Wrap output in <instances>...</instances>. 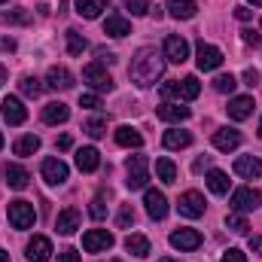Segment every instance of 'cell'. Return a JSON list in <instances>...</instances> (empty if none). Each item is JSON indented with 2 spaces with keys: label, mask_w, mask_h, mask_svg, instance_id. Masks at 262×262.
Instances as JSON below:
<instances>
[{
  "label": "cell",
  "mask_w": 262,
  "mask_h": 262,
  "mask_svg": "<svg viewBox=\"0 0 262 262\" xmlns=\"http://www.w3.org/2000/svg\"><path fill=\"white\" fill-rule=\"evenodd\" d=\"M0 85H6V67L0 64Z\"/></svg>",
  "instance_id": "11a10c76"
},
{
  "label": "cell",
  "mask_w": 262,
  "mask_h": 262,
  "mask_svg": "<svg viewBox=\"0 0 262 262\" xmlns=\"http://www.w3.org/2000/svg\"><path fill=\"white\" fill-rule=\"evenodd\" d=\"M168 149H186L189 143H192V134L189 131H180V128H174V131H165V140H162Z\"/></svg>",
  "instance_id": "f1b7e54d"
},
{
  "label": "cell",
  "mask_w": 262,
  "mask_h": 262,
  "mask_svg": "<svg viewBox=\"0 0 262 262\" xmlns=\"http://www.w3.org/2000/svg\"><path fill=\"white\" fill-rule=\"evenodd\" d=\"M253 107H256V104H253V98H250V95H238V98H232V101H229V107H226V110H229V116H232L235 122H244V119H250V116H253Z\"/></svg>",
  "instance_id": "4fadbf2b"
},
{
  "label": "cell",
  "mask_w": 262,
  "mask_h": 262,
  "mask_svg": "<svg viewBox=\"0 0 262 262\" xmlns=\"http://www.w3.org/2000/svg\"><path fill=\"white\" fill-rule=\"evenodd\" d=\"M226 226H229L232 232H238V235H244V232L250 229V226H247V216H244V213H238V210H232V213L226 216Z\"/></svg>",
  "instance_id": "8d00e7d4"
},
{
  "label": "cell",
  "mask_w": 262,
  "mask_h": 262,
  "mask_svg": "<svg viewBox=\"0 0 262 262\" xmlns=\"http://www.w3.org/2000/svg\"><path fill=\"white\" fill-rule=\"evenodd\" d=\"M156 116L162 122H186L189 119V107H180V104H162L156 110Z\"/></svg>",
  "instance_id": "cb8c5ba5"
},
{
  "label": "cell",
  "mask_w": 262,
  "mask_h": 262,
  "mask_svg": "<svg viewBox=\"0 0 262 262\" xmlns=\"http://www.w3.org/2000/svg\"><path fill=\"white\" fill-rule=\"evenodd\" d=\"M76 168L85 171V174L98 171V168H101V152H98L95 146H82V149L76 152Z\"/></svg>",
  "instance_id": "44dd1931"
},
{
  "label": "cell",
  "mask_w": 262,
  "mask_h": 262,
  "mask_svg": "<svg viewBox=\"0 0 262 262\" xmlns=\"http://www.w3.org/2000/svg\"><path fill=\"white\" fill-rule=\"evenodd\" d=\"M0 262H9V253H6L3 247H0Z\"/></svg>",
  "instance_id": "9f6ffc18"
},
{
  "label": "cell",
  "mask_w": 262,
  "mask_h": 262,
  "mask_svg": "<svg viewBox=\"0 0 262 262\" xmlns=\"http://www.w3.org/2000/svg\"><path fill=\"white\" fill-rule=\"evenodd\" d=\"M67 119H70V107L61 104V101H52V104L43 107V122H46V125H61Z\"/></svg>",
  "instance_id": "7402d4cb"
},
{
  "label": "cell",
  "mask_w": 262,
  "mask_h": 262,
  "mask_svg": "<svg viewBox=\"0 0 262 262\" xmlns=\"http://www.w3.org/2000/svg\"><path fill=\"white\" fill-rule=\"evenodd\" d=\"M259 137H262V119H259Z\"/></svg>",
  "instance_id": "94428289"
},
{
  "label": "cell",
  "mask_w": 262,
  "mask_h": 262,
  "mask_svg": "<svg viewBox=\"0 0 262 262\" xmlns=\"http://www.w3.org/2000/svg\"><path fill=\"white\" fill-rule=\"evenodd\" d=\"M52 241L46 238V235H34L31 241H28V259L31 262H49L52 259Z\"/></svg>",
  "instance_id": "30bf717a"
},
{
  "label": "cell",
  "mask_w": 262,
  "mask_h": 262,
  "mask_svg": "<svg viewBox=\"0 0 262 262\" xmlns=\"http://www.w3.org/2000/svg\"><path fill=\"white\" fill-rule=\"evenodd\" d=\"M207 189L213 192V195H226L229 192V174L226 171H207Z\"/></svg>",
  "instance_id": "4316f807"
},
{
  "label": "cell",
  "mask_w": 262,
  "mask_h": 262,
  "mask_svg": "<svg viewBox=\"0 0 262 262\" xmlns=\"http://www.w3.org/2000/svg\"><path fill=\"white\" fill-rule=\"evenodd\" d=\"M259 34H253V31H244V43H250V46H259Z\"/></svg>",
  "instance_id": "681fc988"
},
{
  "label": "cell",
  "mask_w": 262,
  "mask_h": 262,
  "mask_svg": "<svg viewBox=\"0 0 262 262\" xmlns=\"http://www.w3.org/2000/svg\"><path fill=\"white\" fill-rule=\"evenodd\" d=\"M46 85L49 89H55V92H67L70 85H73V73L67 70V67H49V76H46Z\"/></svg>",
  "instance_id": "ffe728a7"
},
{
  "label": "cell",
  "mask_w": 262,
  "mask_h": 262,
  "mask_svg": "<svg viewBox=\"0 0 262 262\" xmlns=\"http://www.w3.org/2000/svg\"><path fill=\"white\" fill-rule=\"evenodd\" d=\"M162 95H165V98H180V79H168V82L162 85Z\"/></svg>",
  "instance_id": "60d3db41"
},
{
  "label": "cell",
  "mask_w": 262,
  "mask_h": 262,
  "mask_svg": "<svg viewBox=\"0 0 262 262\" xmlns=\"http://www.w3.org/2000/svg\"><path fill=\"white\" fill-rule=\"evenodd\" d=\"M79 107H85V110H101V98H98V95H79Z\"/></svg>",
  "instance_id": "b9f144b4"
},
{
  "label": "cell",
  "mask_w": 262,
  "mask_h": 262,
  "mask_svg": "<svg viewBox=\"0 0 262 262\" xmlns=\"http://www.w3.org/2000/svg\"><path fill=\"white\" fill-rule=\"evenodd\" d=\"M0 107H3V119H6L9 125H21V122L28 119V110H25V104H21L18 98H12V95H6Z\"/></svg>",
  "instance_id": "5bb4252c"
},
{
  "label": "cell",
  "mask_w": 262,
  "mask_h": 262,
  "mask_svg": "<svg viewBox=\"0 0 262 262\" xmlns=\"http://www.w3.org/2000/svg\"><path fill=\"white\" fill-rule=\"evenodd\" d=\"M125 9L131 15H146L149 12V0H125Z\"/></svg>",
  "instance_id": "f35d334b"
},
{
  "label": "cell",
  "mask_w": 262,
  "mask_h": 262,
  "mask_svg": "<svg viewBox=\"0 0 262 262\" xmlns=\"http://www.w3.org/2000/svg\"><path fill=\"white\" fill-rule=\"evenodd\" d=\"M113 247V235L107 229H89L82 235V250L85 253H107Z\"/></svg>",
  "instance_id": "5b68a950"
},
{
  "label": "cell",
  "mask_w": 262,
  "mask_h": 262,
  "mask_svg": "<svg viewBox=\"0 0 262 262\" xmlns=\"http://www.w3.org/2000/svg\"><path fill=\"white\" fill-rule=\"evenodd\" d=\"M0 49H3V52H12V49H15V40H12V37H3V40H0Z\"/></svg>",
  "instance_id": "f5cc1de1"
},
{
  "label": "cell",
  "mask_w": 262,
  "mask_h": 262,
  "mask_svg": "<svg viewBox=\"0 0 262 262\" xmlns=\"http://www.w3.org/2000/svg\"><path fill=\"white\" fill-rule=\"evenodd\" d=\"M235 85H238V79H235L232 73H220V76L213 79V89H216L220 95H232V92H235Z\"/></svg>",
  "instance_id": "d590c367"
},
{
  "label": "cell",
  "mask_w": 262,
  "mask_h": 262,
  "mask_svg": "<svg viewBox=\"0 0 262 262\" xmlns=\"http://www.w3.org/2000/svg\"><path fill=\"white\" fill-rule=\"evenodd\" d=\"M6 216H9V226L12 229H31L34 226V220H37V213H34V204L31 201H9V207H6Z\"/></svg>",
  "instance_id": "3957f363"
},
{
  "label": "cell",
  "mask_w": 262,
  "mask_h": 262,
  "mask_svg": "<svg viewBox=\"0 0 262 262\" xmlns=\"http://www.w3.org/2000/svg\"><path fill=\"white\" fill-rule=\"evenodd\" d=\"M18 89H21V92H25L28 98H40V95H43V82H40L37 76H21Z\"/></svg>",
  "instance_id": "e575fe53"
},
{
  "label": "cell",
  "mask_w": 262,
  "mask_h": 262,
  "mask_svg": "<svg viewBox=\"0 0 262 262\" xmlns=\"http://www.w3.org/2000/svg\"><path fill=\"white\" fill-rule=\"evenodd\" d=\"M0 149H3V134H0Z\"/></svg>",
  "instance_id": "91938a15"
},
{
  "label": "cell",
  "mask_w": 262,
  "mask_h": 262,
  "mask_svg": "<svg viewBox=\"0 0 262 262\" xmlns=\"http://www.w3.org/2000/svg\"><path fill=\"white\" fill-rule=\"evenodd\" d=\"M116 143L119 146H131V149H140L143 146V134L137 128H131V125H119L116 128Z\"/></svg>",
  "instance_id": "d4e9b609"
},
{
  "label": "cell",
  "mask_w": 262,
  "mask_h": 262,
  "mask_svg": "<svg viewBox=\"0 0 262 262\" xmlns=\"http://www.w3.org/2000/svg\"><path fill=\"white\" fill-rule=\"evenodd\" d=\"M3 18H6V21H18V25H25V21H28V12H18V9H12V12H9V9H6V12H3Z\"/></svg>",
  "instance_id": "f6af8a7d"
},
{
  "label": "cell",
  "mask_w": 262,
  "mask_h": 262,
  "mask_svg": "<svg viewBox=\"0 0 262 262\" xmlns=\"http://www.w3.org/2000/svg\"><path fill=\"white\" fill-rule=\"evenodd\" d=\"M235 18L247 21V18H250V9H247V6H235Z\"/></svg>",
  "instance_id": "816d5d0a"
},
{
  "label": "cell",
  "mask_w": 262,
  "mask_h": 262,
  "mask_svg": "<svg viewBox=\"0 0 262 262\" xmlns=\"http://www.w3.org/2000/svg\"><path fill=\"white\" fill-rule=\"evenodd\" d=\"M198 95H201V82H198V76H186V79H180V98H183V101H195Z\"/></svg>",
  "instance_id": "d6a6232c"
},
{
  "label": "cell",
  "mask_w": 262,
  "mask_h": 262,
  "mask_svg": "<svg viewBox=\"0 0 262 262\" xmlns=\"http://www.w3.org/2000/svg\"><path fill=\"white\" fill-rule=\"evenodd\" d=\"M125 250H128L131 256H149V241L143 238V235H128L125 238Z\"/></svg>",
  "instance_id": "4dcf8cb0"
},
{
  "label": "cell",
  "mask_w": 262,
  "mask_h": 262,
  "mask_svg": "<svg viewBox=\"0 0 262 262\" xmlns=\"http://www.w3.org/2000/svg\"><path fill=\"white\" fill-rule=\"evenodd\" d=\"M156 174L162 183H177V168L171 159H156Z\"/></svg>",
  "instance_id": "1f68e13d"
},
{
  "label": "cell",
  "mask_w": 262,
  "mask_h": 262,
  "mask_svg": "<svg viewBox=\"0 0 262 262\" xmlns=\"http://www.w3.org/2000/svg\"><path fill=\"white\" fill-rule=\"evenodd\" d=\"M104 34H107V37H128L131 34L128 18H125L122 12H110L107 21H104Z\"/></svg>",
  "instance_id": "d6986e66"
},
{
  "label": "cell",
  "mask_w": 262,
  "mask_h": 262,
  "mask_svg": "<svg viewBox=\"0 0 262 262\" xmlns=\"http://www.w3.org/2000/svg\"><path fill=\"white\" fill-rule=\"evenodd\" d=\"M67 52L70 55H82L85 52V37L79 31H73V28H67Z\"/></svg>",
  "instance_id": "836d02e7"
},
{
  "label": "cell",
  "mask_w": 262,
  "mask_h": 262,
  "mask_svg": "<svg viewBox=\"0 0 262 262\" xmlns=\"http://www.w3.org/2000/svg\"><path fill=\"white\" fill-rule=\"evenodd\" d=\"M70 146H73V137L70 134H61L58 137V149H70Z\"/></svg>",
  "instance_id": "f907efd6"
},
{
  "label": "cell",
  "mask_w": 262,
  "mask_h": 262,
  "mask_svg": "<svg viewBox=\"0 0 262 262\" xmlns=\"http://www.w3.org/2000/svg\"><path fill=\"white\" fill-rule=\"evenodd\" d=\"M89 213H92V220H104V216H107L104 201H101V198H95V201H92V207H89Z\"/></svg>",
  "instance_id": "7bdbcfd3"
},
{
  "label": "cell",
  "mask_w": 262,
  "mask_h": 262,
  "mask_svg": "<svg viewBox=\"0 0 262 262\" xmlns=\"http://www.w3.org/2000/svg\"><path fill=\"white\" fill-rule=\"evenodd\" d=\"M107 6H110V0H79V3H76V12H79L82 18H98Z\"/></svg>",
  "instance_id": "83f0119b"
},
{
  "label": "cell",
  "mask_w": 262,
  "mask_h": 262,
  "mask_svg": "<svg viewBox=\"0 0 262 262\" xmlns=\"http://www.w3.org/2000/svg\"><path fill=\"white\" fill-rule=\"evenodd\" d=\"M162 73H165V55H162V52H156L152 46L137 49V55L131 58V67H128V76H131L134 85L149 89Z\"/></svg>",
  "instance_id": "6da1fadb"
},
{
  "label": "cell",
  "mask_w": 262,
  "mask_h": 262,
  "mask_svg": "<svg viewBox=\"0 0 262 262\" xmlns=\"http://www.w3.org/2000/svg\"><path fill=\"white\" fill-rule=\"evenodd\" d=\"M159 262H177V259H171V256H165V259H159Z\"/></svg>",
  "instance_id": "6f0895ef"
},
{
  "label": "cell",
  "mask_w": 262,
  "mask_h": 262,
  "mask_svg": "<svg viewBox=\"0 0 262 262\" xmlns=\"http://www.w3.org/2000/svg\"><path fill=\"white\" fill-rule=\"evenodd\" d=\"M207 165H210V159H207V156H204V159H198L195 165H192V171H195V174H198V171H204V168H207Z\"/></svg>",
  "instance_id": "db71d44e"
},
{
  "label": "cell",
  "mask_w": 262,
  "mask_h": 262,
  "mask_svg": "<svg viewBox=\"0 0 262 262\" xmlns=\"http://www.w3.org/2000/svg\"><path fill=\"white\" fill-rule=\"evenodd\" d=\"M82 79L95 89V92H113V76L107 73V67L101 61H92V64L82 67Z\"/></svg>",
  "instance_id": "277c9868"
},
{
  "label": "cell",
  "mask_w": 262,
  "mask_h": 262,
  "mask_svg": "<svg viewBox=\"0 0 262 262\" xmlns=\"http://www.w3.org/2000/svg\"><path fill=\"white\" fill-rule=\"evenodd\" d=\"M220 262H247V256H244L238 247H229V250L223 253V259H220Z\"/></svg>",
  "instance_id": "ee69618b"
},
{
  "label": "cell",
  "mask_w": 262,
  "mask_h": 262,
  "mask_svg": "<svg viewBox=\"0 0 262 262\" xmlns=\"http://www.w3.org/2000/svg\"><path fill=\"white\" fill-rule=\"evenodd\" d=\"M195 12H198L195 0H171L168 3V15L171 18H192Z\"/></svg>",
  "instance_id": "484cf974"
},
{
  "label": "cell",
  "mask_w": 262,
  "mask_h": 262,
  "mask_svg": "<svg viewBox=\"0 0 262 262\" xmlns=\"http://www.w3.org/2000/svg\"><path fill=\"white\" fill-rule=\"evenodd\" d=\"M3 177H6V186L9 189H28V183H31V174L21 168V165H6L3 168Z\"/></svg>",
  "instance_id": "ac0fdd59"
},
{
  "label": "cell",
  "mask_w": 262,
  "mask_h": 262,
  "mask_svg": "<svg viewBox=\"0 0 262 262\" xmlns=\"http://www.w3.org/2000/svg\"><path fill=\"white\" fill-rule=\"evenodd\" d=\"M250 250L253 253H262V235H250Z\"/></svg>",
  "instance_id": "c3c4849f"
},
{
  "label": "cell",
  "mask_w": 262,
  "mask_h": 262,
  "mask_svg": "<svg viewBox=\"0 0 262 262\" xmlns=\"http://www.w3.org/2000/svg\"><path fill=\"white\" fill-rule=\"evenodd\" d=\"M195 64L198 70H216V67L223 64V52L216 49V46H210V43H198V52H195Z\"/></svg>",
  "instance_id": "9c48e42d"
},
{
  "label": "cell",
  "mask_w": 262,
  "mask_h": 262,
  "mask_svg": "<svg viewBox=\"0 0 262 262\" xmlns=\"http://www.w3.org/2000/svg\"><path fill=\"white\" fill-rule=\"evenodd\" d=\"M58 262H82V259H79L76 250H61V253H58Z\"/></svg>",
  "instance_id": "7dc6e473"
},
{
  "label": "cell",
  "mask_w": 262,
  "mask_h": 262,
  "mask_svg": "<svg viewBox=\"0 0 262 262\" xmlns=\"http://www.w3.org/2000/svg\"><path fill=\"white\" fill-rule=\"evenodd\" d=\"M165 58L174 61V64H183L189 58V43L180 37V34H168L165 37Z\"/></svg>",
  "instance_id": "ba28073f"
},
{
  "label": "cell",
  "mask_w": 262,
  "mask_h": 262,
  "mask_svg": "<svg viewBox=\"0 0 262 262\" xmlns=\"http://www.w3.org/2000/svg\"><path fill=\"white\" fill-rule=\"evenodd\" d=\"M116 223H119V229H128L131 223H134V207H131V204H122V210H119Z\"/></svg>",
  "instance_id": "ab89813d"
},
{
  "label": "cell",
  "mask_w": 262,
  "mask_h": 262,
  "mask_svg": "<svg viewBox=\"0 0 262 262\" xmlns=\"http://www.w3.org/2000/svg\"><path fill=\"white\" fill-rule=\"evenodd\" d=\"M37 149H40V137L37 134H25V137H18L12 143V152L15 156H34Z\"/></svg>",
  "instance_id": "f546056e"
},
{
  "label": "cell",
  "mask_w": 262,
  "mask_h": 262,
  "mask_svg": "<svg viewBox=\"0 0 262 262\" xmlns=\"http://www.w3.org/2000/svg\"><path fill=\"white\" fill-rule=\"evenodd\" d=\"M171 247H177V250H198L201 247V232L198 229H177L171 235Z\"/></svg>",
  "instance_id": "2e32d148"
},
{
  "label": "cell",
  "mask_w": 262,
  "mask_h": 262,
  "mask_svg": "<svg viewBox=\"0 0 262 262\" xmlns=\"http://www.w3.org/2000/svg\"><path fill=\"white\" fill-rule=\"evenodd\" d=\"M143 204H146V213H149L152 220H165V216H168V198H165V192H159V189H146Z\"/></svg>",
  "instance_id": "7c38bea8"
},
{
  "label": "cell",
  "mask_w": 262,
  "mask_h": 262,
  "mask_svg": "<svg viewBox=\"0 0 262 262\" xmlns=\"http://www.w3.org/2000/svg\"><path fill=\"white\" fill-rule=\"evenodd\" d=\"M85 134H89V137H104V134H107V119H101V116L89 119V122H85Z\"/></svg>",
  "instance_id": "74e56055"
},
{
  "label": "cell",
  "mask_w": 262,
  "mask_h": 262,
  "mask_svg": "<svg viewBox=\"0 0 262 262\" xmlns=\"http://www.w3.org/2000/svg\"><path fill=\"white\" fill-rule=\"evenodd\" d=\"M0 3H6V0H0Z\"/></svg>",
  "instance_id": "6125c7cd"
},
{
  "label": "cell",
  "mask_w": 262,
  "mask_h": 262,
  "mask_svg": "<svg viewBox=\"0 0 262 262\" xmlns=\"http://www.w3.org/2000/svg\"><path fill=\"white\" fill-rule=\"evenodd\" d=\"M40 171H43V180H46L49 186H61V183L67 180V174H70V171H67V165L61 162V159H46Z\"/></svg>",
  "instance_id": "8fae6325"
},
{
  "label": "cell",
  "mask_w": 262,
  "mask_h": 262,
  "mask_svg": "<svg viewBox=\"0 0 262 262\" xmlns=\"http://www.w3.org/2000/svg\"><path fill=\"white\" fill-rule=\"evenodd\" d=\"M125 171H128V180H125L128 189H143L149 183V159L146 156H128Z\"/></svg>",
  "instance_id": "7a4b0ae2"
},
{
  "label": "cell",
  "mask_w": 262,
  "mask_h": 262,
  "mask_svg": "<svg viewBox=\"0 0 262 262\" xmlns=\"http://www.w3.org/2000/svg\"><path fill=\"white\" fill-rule=\"evenodd\" d=\"M238 143H241V131L238 128H216L213 131V146L220 149V152H232V149H238Z\"/></svg>",
  "instance_id": "9a60e30c"
},
{
  "label": "cell",
  "mask_w": 262,
  "mask_h": 262,
  "mask_svg": "<svg viewBox=\"0 0 262 262\" xmlns=\"http://www.w3.org/2000/svg\"><path fill=\"white\" fill-rule=\"evenodd\" d=\"M259 201H262V195L253 189V186H241V189L232 192V210H238V213H250V210L259 207Z\"/></svg>",
  "instance_id": "52a82bcc"
},
{
  "label": "cell",
  "mask_w": 262,
  "mask_h": 262,
  "mask_svg": "<svg viewBox=\"0 0 262 262\" xmlns=\"http://www.w3.org/2000/svg\"><path fill=\"white\" fill-rule=\"evenodd\" d=\"M55 229H58V235H73L79 229V210L76 207H64L58 213V220H55Z\"/></svg>",
  "instance_id": "603a6c76"
},
{
  "label": "cell",
  "mask_w": 262,
  "mask_h": 262,
  "mask_svg": "<svg viewBox=\"0 0 262 262\" xmlns=\"http://www.w3.org/2000/svg\"><path fill=\"white\" fill-rule=\"evenodd\" d=\"M244 82H247V85H256V82H259V70H256V67H247V70H244Z\"/></svg>",
  "instance_id": "bcb514c9"
},
{
  "label": "cell",
  "mask_w": 262,
  "mask_h": 262,
  "mask_svg": "<svg viewBox=\"0 0 262 262\" xmlns=\"http://www.w3.org/2000/svg\"><path fill=\"white\" fill-rule=\"evenodd\" d=\"M250 3H253V6H262V0H250Z\"/></svg>",
  "instance_id": "680465c9"
},
{
  "label": "cell",
  "mask_w": 262,
  "mask_h": 262,
  "mask_svg": "<svg viewBox=\"0 0 262 262\" xmlns=\"http://www.w3.org/2000/svg\"><path fill=\"white\" fill-rule=\"evenodd\" d=\"M235 174L247 177V180H256L262 174V159H256V156H238L235 159Z\"/></svg>",
  "instance_id": "e0dca14e"
},
{
  "label": "cell",
  "mask_w": 262,
  "mask_h": 262,
  "mask_svg": "<svg viewBox=\"0 0 262 262\" xmlns=\"http://www.w3.org/2000/svg\"><path fill=\"white\" fill-rule=\"evenodd\" d=\"M204 195L195 192V189H189V192H183L180 201H177V210H180V216H189V220H198V216H204Z\"/></svg>",
  "instance_id": "8992f818"
}]
</instances>
